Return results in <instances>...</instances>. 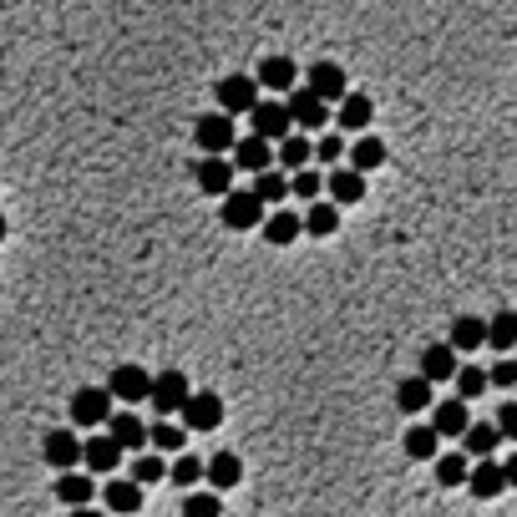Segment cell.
I'll list each match as a JSON object with an SVG mask.
<instances>
[{"instance_id": "obj_12", "label": "cell", "mask_w": 517, "mask_h": 517, "mask_svg": "<svg viewBox=\"0 0 517 517\" xmlns=\"http://www.w3.org/2000/svg\"><path fill=\"white\" fill-rule=\"evenodd\" d=\"M147 386H153V376H147L142 365H117L112 381H107L102 391L117 396V401H127V406H137V401H147Z\"/></svg>"}, {"instance_id": "obj_22", "label": "cell", "mask_w": 517, "mask_h": 517, "mask_svg": "<svg viewBox=\"0 0 517 517\" xmlns=\"http://www.w3.org/2000/svg\"><path fill=\"white\" fill-rule=\"evenodd\" d=\"M193 178H198V188L213 193V198H224V193L234 188V168H229V158H198Z\"/></svg>"}, {"instance_id": "obj_7", "label": "cell", "mask_w": 517, "mask_h": 517, "mask_svg": "<svg viewBox=\"0 0 517 517\" xmlns=\"http://www.w3.org/2000/svg\"><path fill=\"white\" fill-rule=\"evenodd\" d=\"M254 87L259 92H294V87H300V66H294L289 56H264L259 61V71H254Z\"/></svg>"}, {"instance_id": "obj_9", "label": "cell", "mask_w": 517, "mask_h": 517, "mask_svg": "<svg viewBox=\"0 0 517 517\" xmlns=\"http://www.w3.org/2000/svg\"><path fill=\"white\" fill-rule=\"evenodd\" d=\"M249 122H254V132H249V137H259V142H269V147H274L279 137H289V132H294V127H289L284 102H274V97H269V102H254Z\"/></svg>"}, {"instance_id": "obj_28", "label": "cell", "mask_w": 517, "mask_h": 517, "mask_svg": "<svg viewBox=\"0 0 517 517\" xmlns=\"http://www.w3.org/2000/svg\"><path fill=\"white\" fill-rule=\"evenodd\" d=\"M259 229H264V239H269V244H279V249H284V244L300 239V213L274 208V213H264V224H259Z\"/></svg>"}, {"instance_id": "obj_26", "label": "cell", "mask_w": 517, "mask_h": 517, "mask_svg": "<svg viewBox=\"0 0 517 517\" xmlns=\"http://www.w3.org/2000/svg\"><path fill=\"white\" fill-rule=\"evenodd\" d=\"M467 426H472V411H467V401H457V396L441 401L436 416H431V431H436V436H462Z\"/></svg>"}, {"instance_id": "obj_1", "label": "cell", "mask_w": 517, "mask_h": 517, "mask_svg": "<svg viewBox=\"0 0 517 517\" xmlns=\"http://www.w3.org/2000/svg\"><path fill=\"white\" fill-rule=\"evenodd\" d=\"M178 416H183V431H213L218 421H224V396L218 391H188Z\"/></svg>"}, {"instance_id": "obj_15", "label": "cell", "mask_w": 517, "mask_h": 517, "mask_svg": "<svg viewBox=\"0 0 517 517\" xmlns=\"http://www.w3.org/2000/svg\"><path fill=\"white\" fill-rule=\"evenodd\" d=\"M229 153H234L229 168H244V173H269V168H274V147L259 142V137H234Z\"/></svg>"}, {"instance_id": "obj_8", "label": "cell", "mask_w": 517, "mask_h": 517, "mask_svg": "<svg viewBox=\"0 0 517 517\" xmlns=\"http://www.w3.org/2000/svg\"><path fill=\"white\" fill-rule=\"evenodd\" d=\"M107 416H112V396L102 391V386H82L77 396H71V421L77 426H107Z\"/></svg>"}, {"instance_id": "obj_18", "label": "cell", "mask_w": 517, "mask_h": 517, "mask_svg": "<svg viewBox=\"0 0 517 517\" xmlns=\"http://www.w3.org/2000/svg\"><path fill=\"white\" fill-rule=\"evenodd\" d=\"M457 365H462V360H457L447 345H431V350H421V371H416V376L436 391L441 381H452V376H457Z\"/></svg>"}, {"instance_id": "obj_37", "label": "cell", "mask_w": 517, "mask_h": 517, "mask_svg": "<svg viewBox=\"0 0 517 517\" xmlns=\"http://www.w3.org/2000/svg\"><path fill=\"white\" fill-rule=\"evenodd\" d=\"M467 472H472V462H467L462 452L436 457V482H441V487H462V482H467Z\"/></svg>"}, {"instance_id": "obj_39", "label": "cell", "mask_w": 517, "mask_h": 517, "mask_svg": "<svg viewBox=\"0 0 517 517\" xmlns=\"http://www.w3.org/2000/svg\"><path fill=\"white\" fill-rule=\"evenodd\" d=\"M325 193V178L315 173V168H300V173H289V198H320Z\"/></svg>"}, {"instance_id": "obj_35", "label": "cell", "mask_w": 517, "mask_h": 517, "mask_svg": "<svg viewBox=\"0 0 517 517\" xmlns=\"http://www.w3.org/2000/svg\"><path fill=\"white\" fill-rule=\"evenodd\" d=\"M168 482L183 487V492H198V482H203V462H198L193 452H178L173 467H168Z\"/></svg>"}, {"instance_id": "obj_20", "label": "cell", "mask_w": 517, "mask_h": 517, "mask_svg": "<svg viewBox=\"0 0 517 517\" xmlns=\"http://www.w3.org/2000/svg\"><path fill=\"white\" fill-rule=\"evenodd\" d=\"M274 158H279V173H284V178L300 173V168H315V158H310V137H300V132L279 137V142H274Z\"/></svg>"}, {"instance_id": "obj_10", "label": "cell", "mask_w": 517, "mask_h": 517, "mask_svg": "<svg viewBox=\"0 0 517 517\" xmlns=\"http://www.w3.org/2000/svg\"><path fill=\"white\" fill-rule=\"evenodd\" d=\"M41 457H46V467H56V472H77V462H82V436H71V431H46Z\"/></svg>"}, {"instance_id": "obj_27", "label": "cell", "mask_w": 517, "mask_h": 517, "mask_svg": "<svg viewBox=\"0 0 517 517\" xmlns=\"http://www.w3.org/2000/svg\"><path fill=\"white\" fill-rule=\"evenodd\" d=\"M462 487H472V497H502L507 492V472H502V462H477V472H467Z\"/></svg>"}, {"instance_id": "obj_31", "label": "cell", "mask_w": 517, "mask_h": 517, "mask_svg": "<svg viewBox=\"0 0 517 517\" xmlns=\"http://www.w3.org/2000/svg\"><path fill=\"white\" fill-rule=\"evenodd\" d=\"M147 447H153L158 457L163 452H183L188 447V431L178 421H153V426H147Z\"/></svg>"}, {"instance_id": "obj_36", "label": "cell", "mask_w": 517, "mask_h": 517, "mask_svg": "<svg viewBox=\"0 0 517 517\" xmlns=\"http://www.w3.org/2000/svg\"><path fill=\"white\" fill-rule=\"evenodd\" d=\"M163 477H168V462H163L158 452H137V462H132V477H127V482L147 487V482H163Z\"/></svg>"}, {"instance_id": "obj_45", "label": "cell", "mask_w": 517, "mask_h": 517, "mask_svg": "<svg viewBox=\"0 0 517 517\" xmlns=\"http://www.w3.org/2000/svg\"><path fill=\"white\" fill-rule=\"evenodd\" d=\"M71 517H102L97 507H71Z\"/></svg>"}, {"instance_id": "obj_23", "label": "cell", "mask_w": 517, "mask_h": 517, "mask_svg": "<svg viewBox=\"0 0 517 517\" xmlns=\"http://www.w3.org/2000/svg\"><path fill=\"white\" fill-rule=\"evenodd\" d=\"M340 229V208L335 203H325V198H315L305 213H300V234H315V239H330Z\"/></svg>"}, {"instance_id": "obj_40", "label": "cell", "mask_w": 517, "mask_h": 517, "mask_svg": "<svg viewBox=\"0 0 517 517\" xmlns=\"http://www.w3.org/2000/svg\"><path fill=\"white\" fill-rule=\"evenodd\" d=\"M452 381H457V391H462L457 401H472V396H482V391H487V371H482V365H457V376H452Z\"/></svg>"}, {"instance_id": "obj_3", "label": "cell", "mask_w": 517, "mask_h": 517, "mask_svg": "<svg viewBox=\"0 0 517 517\" xmlns=\"http://www.w3.org/2000/svg\"><path fill=\"white\" fill-rule=\"evenodd\" d=\"M284 112H289V127L300 132V137H310V132H320L325 122H330V112H325V102H315L305 87H294L289 92V102H284Z\"/></svg>"}, {"instance_id": "obj_19", "label": "cell", "mask_w": 517, "mask_h": 517, "mask_svg": "<svg viewBox=\"0 0 517 517\" xmlns=\"http://www.w3.org/2000/svg\"><path fill=\"white\" fill-rule=\"evenodd\" d=\"M371 117H376V102L365 97V92H345L340 97V112H335L340 132H365V127H371Z\"/></svg>"}, {"instance_id": "obj_44", "label": "cell", "mask_w": 517, "mask_h": 517, "mask_svg": "<svg viewBox=\"0 0 517 517\" xmlns=\"http://www.w3.org/2000/svg\"><path fill=\"white\" fill-rule=\"evenodd\" d=\"M492 431H497L502 441H512V436H517V406H512V401H502V411H497V426H492Z\"/></svg>"}, {"instance_id": "obj_4", "label": "cell", "mask_w": 517, "mask_h": 517, "mask_svg": "<svg viewBox=\"0 0 517 517\" xmlns=\"http://www.w3.org/2000/svg\"><path fill=\"white\" fill-rule=\"evenodd\" d=\"M188 376L183 371H158L153 376V386H147V401H153V411H163V416H173V411H183V401H188Z\"/></svg>"}, {"instance_id": "obj_14", "label": "cell", "mask_w": 517, "mask_h": 517, "mask_svg": "<svg viewBox=\"0 0 517 517\" xmlns=\"http://www.w3.org/2000/svg\"><path fill=\"white\" fill-rule=\"evenodd\" d=\"M82 467H87L92 477H112V472L122 467L117 441H112V436H87V441H82Z\"/></svg>"}, {"instance_id": "obj_6", "label": "cell", "mask_w": 517, "mask_h": 517, "mask_svg": "<svg viewBox=\"0 0 517 517\" xmlns=\"http://www.w3.org/2000/svg\"><path fill=\"white\" fill-rule=\"evenodd\" d=\"M218 218H224L229 229H259V224H264V203H259L249 188H244V193L229 188V193H224V208H218Z\"/></svg>"}, {"instance_id": "obj_34", "label": "cell", "mask_w": 517, "mask_h": 517, "mask_svg": "<svg viewBox=\"0 0 517 517\" xmlns=\"http://www.w3.org/2000/svg\"><path fill=\"white\" fill-rule=\"evenodd\" d=\"M401 441H406V457H411V462H436V457H441V452H436L441 436H436L431 426H411Z\"/></svg>"}, {"instance_id": "obj_46", "label": "cell", "mask_w": 517, "mask_h": 517, "mask_svg": "<svg viewBox=\"0 0 517 517\" xmlns=\"http://www.w3.org/2000/svg\"><path fill=\"white\" fill-rule=\"evenodd\" d=\"M0 239H6V213H0Z\"/></svg>"}, {"instance_id": "obj_24", "label": "cell", "mask_w": 517, "mask_h": 517, "mask_svg": "<svg viewBox=\"0 0 517 517\" xmlns=\"http://www.w3.org/2000/svg\"><path fill=\"white\" fill-rule=\"evenodd\" d=\"M345 153H350L345 168L365 178V173H376V168L386 163V142H381V137H355V147H345Z\"/></svg>"}, {"instance_id": "obj_5", "label": "cell", "mask_w": 517, "mask_h": 517, "mask_svg": "<svg viewBox=\"0 0 517 517\" xmlns=\"http://www.w3.org/2000/svg\"><path fill=\"white\" fill-rule=\"evenodd\" d=\"M213 92H218V112H224V117H239V112L249 117V112H254V102H259L254 77H239V71H234V77H224Z\"/></svg>"}, {"instance_id": "obj_17", "label": "cell", "mask_w": 517, "mask_h": 517, "mask_svg": "<svg viewBox=\"0 0 517 517\" xmlns=\"http://www.w3.org/2000/svg\"><path fill=\"white\" fill-rule=\"evenodd\" d=\"M487 345V320H477V315H457L452 320V340H447V350L452 355H477Z\"/></svg>"}, {"instance_id": "obj_41", "label": "cell", "mask_w": 517, "mask_h": 517, "mask_svg": "<svg viewBox=\"0 0 517 517\" xmlns=\"http://www.w3.org/2000/svg\"><path fill=\"white\" fill-rule=\"evenodd\" d=\"M183 517H224V502H218V492H188Z\"/></svg>"}, {"instance_id": "obj_42", "label": "cell", "mask_w": 517, "mask_h": 517, "mask_svg": "<svg viewBox=\"0 0 517 517\" xmlns=\"http://www.w3.org/2000/svg\"><path fill=\"white\" fill-rule=\"evenodd\" d=\"M310 158H315V163H330V168H340V158H345V137L325 132L320 142H310Z\"/></svg>"}, {"instance_id": "obj_25", "label": "cell", "mask_w": 517, "mask_h": 517, "mask_svg": "<svg viewBox=\"0 0 517 517\" xmlns=\"http://www.w3.org/2000/svg\"><path fill=\"white\" fill-rule=\"evenodd\" d=\"M497 447H502V436H497L487 421H477V426L462 431V457H467V462H472V457H477V462H492Z\"/></svg>"}, {"instance_id": "obj_32", "label": "cell", "mask_w": 517, "mask_h": 517, "mask_svg": "<svg viewBox=\"0 0 517 517\" xmlns=\"http://www.w3.org/2000/svg\"><path fill=\"white\" fill-rule=\"evenodd\" d=\"M264 208H279L284 198H289V178L279 173V168H269V173H254V188H249Z\"/></svg>"}, {"instance_id": "obj_43", "label": "cell", "mask_w": 517, "mask_h": 517, "mask_svg": "<svg viewBox=\"0 0 517 517\" xmlns=\"http://www.w3.org/2000/svg\"><path fill=\"white\" fill-rule=\"evenodd\" d=\"M487 386H502V391H512V386H517V365H512V360H497L492 371H487Z\"/></svg>"}, {"instance_id": "obj_16", "label": "cell", "mask_w": 517, "mask_h": 517, "mask_svg": "<svg viewBox=\"0 0 517 517\" xmlns=\"http://www.w3.org/2000/svg\"><path fill=\"white\" fill-rule=\"evenodd\" d=\"M203 482H208L213 492H234V487L244 482V462H239L234 452H218V457L203 462Z\"/></svg>"}, {"instance_id": "obj_29", "label": "cell", "mask_w": 517, "mask_h": 517, "mask_svg": "<svg viewBox=\"0 0 517 517\" xmlns=\"http://www.w3.org/2000/svg\"><path fill=\"white\" fill-rule=\"evenodd\" d=\"M102 502H107L112 512L132 517V512L142 507V487H137V482H127V477H112V482L102 487Z\"/></svg>"}, {"instance_id": "obj_13", "label": "cell", "mask_w": 517, "mask_h": 517, "mask_svg": "<svg viewBox=\"0 0 517 517\" xmlns=\"http://www.w3.org/2000/svg\"><path fill=\"white\" fill-rule=\"evenodd\" d=\"M107 436L117 441V452H142L147 447V421L137 411H112L107 416Z\"/></svg>"}, {"instance_id": "obj_30", "label": "cell", "mask_w": 517, "mask_h": 517, "mask_svg": "<svg viewBox=\"0 0 517 517\" xmlns=\"http://www.w3.org/2000/svg\"><path fill=\"white\" fill-rule=\"evenodd\" d=\"M92 492H97V482L82 477V472H61V477H56V497H61L66 507H92Z\"/></svg>"}, {"instance_id": "obj_21", "label": "cell", "mask_w": 517, "mask_h": 517, "mask_svg": "<svg viewBox=\"0 0 517 517\" xmlns=\"http://www.w3.org/2000/svg\"><path fill=\"white\" fill-rule=\"evenodd\" d=\"M325 193H330L325 203H335V208H350V203H360V198H365V178H360V173H350V168L340 163V168L325 178Z\"/></svg>"}, {"instance_id": "obj_38", "label": "cell", "mask_w": 517, "mask_h": 517, "mask_svg": "<svg viewBox=\"0 0 517 517\" xmlns=\"http://www.w3.org/2000/svg\"><path fill=\"white\" fill-rule=\"evenodd\" d=\"M487 345L507 355V350L517 345V315H492V325H487Z\"/></svg>"}, {"instance_id": "obj_11", "label": "cell", "mask_w": 517, "mask_h": 517, "mask_svg": "<svg viewBox=\"0 0 517 517\" xmlns=\"http://www.w3.org/2000/svg\"><path fill=\"white\" fill-rule=\"evenodd\" d=\"M305 92L315 97V102H340L345 92H350V82H345V71L335 66V61H315V71H310V82H305Z\"/></svg>"}, {"instance_id": "obj_33", "label": "cell", "mask_w": 517, "mask_h": 517, "mask_svg": "<svg viewBox=\"0 0 517 517\" xmlns=\"http://www.w3.org/2000/svg\"><path fill=\"white\" fill-rule=\"evenodd\" d=\"M431 401H436V391H431V386H426L421 376H406V381L396 386V406H401L406 416H416V411H426Z\"/></svg>"}, {"instance_id": "obj_2", "label": "cell", "mask_w": 517, "mask_h": 517, "mask_svg": "<svg viewBox=\"0 0 517 517\" xmlns=\"http://www.w3.org/2000/svg\"><path fill=\"white\" fill-rule=\"evenodd\" d=\"M193 142L203 147V158H224L229 147H234V117H224V112H208V117H198V127H193Z\"/></svg>"}]
</instances>
